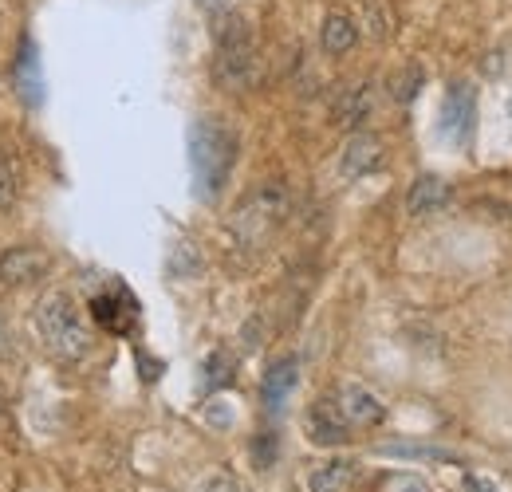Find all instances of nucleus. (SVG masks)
<instances>
[{"mask_svg":"<svg viewBox=\"0 0 512 492\" xmlns=\"http://www.w3.org/2000/svg\"><path fill=\"white\" fill-rule=\"evenodd\" d=\"M296 386H300V359H296V355L272 363V367L264 370V382H260L264 410H268V414H280V410L288 406V398L296 394Z\"/></svg>","mask_w":512,"mask_h":492,"instance_id":"6e6552de","label":"nucleus"},{"mask_svg":"<svg viewBox=\"0 0 512 492\" xmlns=\"http://www.w3.org/2000/svg\"><path fill=\"white\" fill-rule=\"evenodd\" d=\"M12 79H16V91L24 95L28 107H36L44 99V79H40V60H36L32 36L20 40V52H16V63H12Z\"/></svg>","mask_w":512,"mask_h":492,"instance_id":"f8f14e48","label":"nucleus"},{"mask_svg":"<svg viewBox=\"0 0 512 492\" xmlns=\"http://www.w3.org/2000/svg\"><path fill=\"white\" fill-rule=\"evenodd\" d=\"M36 331H40V339H44L60 359H83L87 347H91V327H87V319L79 315V308L67 300L64 292L48 296V300L36 308Z\"/></svg>","mask_w":512,"mask_h":492,"instance_id":"20e7f679","label":"nucleus"},{"mask_svg":"<svg viewBox=\"0 0 512 492\" xmlns=\"http://www.w3.org/2000/svg\"><path fill=\"white\" fill-rule=\"evenodd\" d=\"M367 115H371V87H367V83H351V87L335 99V123L355 130V126L367 123Z\"/></svg>","mask_w":512,"mask_h":492,"instance_id":"2eb2a0df","label":"nucleus"},{"mask_svg":"<svg viewBox=\"0 0 512 492\" xmlns=\"http://www.w3.org/2000/svg\"><path fill=\"white\" fill-rule=\"evenodd\" d=\"M288 209H292V197H288L284 185L280 182L256 185L253 193L237 205V213H233V237L241 245H264L284 225Z\"/></svg>","mask_w":512,"mask_h":492,"instance_id":"7ed1b4c3","label":"nucleus"},{"mask_svg":"<svg viewBox=\"0 0 512 492\" xmlns=\"http://www.w3.org/2000/svg\"><path fill=\"white\" fill-rule=\"evenodd\" d=\"M16 193H20V170H16V162L0 150V209H12Z\"/></svg>","mask_w":512,"mask_h":492,"instance_id":"6ab92c4d","label":"nucleus"},{"mask_svg":"<svg viewBox=\"0 0 512 492\" xmlns=\"http://www.w3.org/2000/svg\"><path fill=\"white\" fill-rule=\"evenodd\" d=\"M359 489V465L351 461H323L308 473V492H355Z\"/></svg>","mask_w":512,"mask_h":492,"instance_id":"4468645a","label":"nucleus"},{"mask_svg":"<svg viewBox=\"0 0 512 492\" xmlns=\"http://www.w3.org/2000/svg\"><path fill=\"white\" fill-rule=\"evenodd\" d=\"M323 52L327 56H347L351 48H355V40H359V28L351 24V16H343V12H331L327 20H323Z\"/></svg>","mask_w":512,"mask_h":492,"instance_id":"dca6fc26","label":"nucleus"},{"mask_svg":"<svg viewBox=\"0 0 512 492\" xmlns=\"http://www.w3.org/2000/svg\"><path fill=\"white\" fill-rule=\"evenodd\" d=\"M379 166H383V142H379L375 134H355V138L343 146V154H339V174H343L347 182L367 178V174H375Z\"/></svg>","mask_w":512,"mask_h":492,"instance_id":"1a4fd4ad","label":"nucleus"},{"mask_svg":"<svg viewBox=\"0 0 512 492\" xmlns=\"http://www.w3.org/2000/svg\"><path fill=\"white\" fill-rule=\"evenodd\" d=\"M422 67L418 63H406L402 71H394L390 75V95H394V103H410L418 91H422Z\"/></svg>","mask_w":512,"mask_h":492,"instance_id":"f3484780","label":"nucleus"},{"mask_svg":"<svg viewBox=\"0 0 512 492\" xmlns=\"http://www.w3.org/2000/svg\"><path fill=\"white\" fill-rule=\"evenodd\" d=\"M91 315H95V323L107 327L111 335H127L134 315H138V304L130 300L123 288H115V292H103V296L91 300Z\"/></svg>","mask_w":512,"mask_h":492,"instance_id":"9d476101","label":"nucleus"},{"mask_svg":"<svg viewBox=\"0 0 512 492\" xmlns=\"http://www.w3.org/2000/svg\"><path fill=\"white\" fill-rule=\"evenodd\" d=\"M449 197H453V189H449L446 178L422 174V178H414L410 193H406V209H410V217H430V213L446 209Z\"/></svg>","mask_w":512,"mask_h":492,"instance_id":"9b49d317","label":"nucleus"},{"mask_svg":"<svg viewBox=\"0 0 512 492\" xmlns=\"http://www.w3.org/2000/svg\"><path fill=\"white\" fill-rule=\"evenodd\" d=\"M52 256L40 245H12L0 252V284L4 288H24L48 272Z\"/></svg>","mask_w":512,"mask_h":492,"instance_id":"423d86ee","label":"nucleus"},{"mask_svg":"<svg viewBox=\"0 0 512 492\" xmlns=\"http://www.w3.org/2000/svg\"><path fill=\"white\" fill-rule=\"evenodd\" d=\"M8 347H12V335H8V323L0 319V355H8Z\"/></svg>","mask_w":512,"mask_h":492,"instance_id":"4be33fe9","label":"nucleus"},{"mask_svg":"<svg viewBox=\"0 0 512 492\" xmlns=\"http://www.w3.org/2000/svg\"><path fill=\"white\" fill-rule=\"evenodd\" d=\"M190 166L201 197H217L237 166V134L221 119L205 115L190 126Z\"/></svg>","mask_w":512,"mask_h":492,"instance_id":"f03ea898","label":"nucleus"},{"mask_svg":"<svg viewBox=\"0 0 512 492\" xmlns=\"http://www.w3.org/2000/svg\"><path fill=\"white\" fill-rule=\"evenodd\" d=\"M308 437H312L316 445H323V449L343 445V441L351 437V422H347L339 398H316V402L308 406Z\"/></svg>","mask_w":512,"mask_h":492,"instance_id":"0eeeda50","label":"nucleus"},{"mask_svg":"<svg viewBox=\"0 0 512 492\" xmlns=\"http://www.w3.org/2000/svg\"><path fill=\"white\" fill-rule=\"evenodd\" d=\"M201 492H241V489H237V481H233L229 473H213V477L201 485Z\"/></svg>","mask_w":512,"mask_h":492,"instance_id":"412c9836","label":"nucleus"},{"mask_svg":"<svg viewBox=\"0 0 512 492\" xmlns=\"http://www.w3.org/2000/svg\"><path fill=\"white\" fill-rule=\"evenodd\" d=\"M461 489L465 492H501L497 477H485V473H465L461 477Z\"/></svg>","mask_w":512,"mask_h":492,"instance_id":"aec40b11","label":"nucleus"},{"mask_svg":"<svg viewBox=\"0 0 512 492\" xmlns=\"http://www.w3.org/2000/svg\"><path fill=\"white\" fill-rule=\"evenodd\" d=\"M473 123H477V87L469 79H457V83H449L446 99H442L438 134L449 146H465L473 138Z\"/></svg>","mask_w":512,"mask_h":492,"instance_id":"39448f33","label":"nucleus"},{"mask_svg":"<svg viewBox=\"0 0 512 492\" xmlns=\"http://www.w3.org/2000/svg\"><path fill=\"white\" fill-rule=\"evenodd\" d=\"M213 79L225 91H245L256 83V40L249 20L225 0L213 8Z\"/></svg>","mask_w":512,"mask_h":492,"instance_id":"f257e3e1","label":"nucleus"},{"mask_svg":"<svg viewBox=\"0 0 512 492\" xmlns=\"http://www.w3.org/2000/svg\"><path fill=\"white\" fill-rule=\"evenodd\" d=\"M233 374H237V367H233V359H229L225 351H213V355L205 359V386H209V390H221L225 382H233Z\"/></svg>","mask_w":512,"mask_h":492,"instance_id":"a211bd4d","label":"nucleus"},{"mask_svg":"<svg viewBox=\"0 0 512 492\" xmlns=\"http://www.w3.org/2000/svg\"><path fill=\"white\" fill-rule=\"evenodd\" d=\"M339 406H343V414H347L351 426H379L386 418V406L367 390V386H359V382H347V386H343Z\"/></svg>","mask_w":512,"mask_h":492,"instance_id":"ddd939ff","label":"nucleus"},{"mask_svg":"<svg viewBox=\"0 0 512 492\" xmlns=\"http://www.w3.org/2000/svg\"><path fill=\"white\" fill-rule=\"evenodd\" d=\"M402 492H422V485H402Z\"/></svg>","mask_w":512,"mask_h":492,"instance_id":"5701e85b","label":"nucleus"}]
</instances>
